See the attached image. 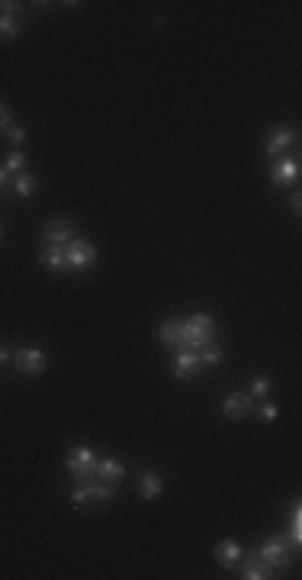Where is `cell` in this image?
<instances>
[{"label": "cell", "mask_w": 302, "mask_h": 580, "mask_svg": "<svg viewBox=\"0 0 302 580\" xmlns=\"http://www.w3.org/2000/svg\"><path fill=\"white\" fill-rule=\"evenodd\" d=\"M213 342V319L206 313H193L184 323V339H180V348H199V345Z\"/></svg>", "instance_id": "cell-1"}, {"label": "cell", "mask_w": 302, "mask_h": 580, "mask_svg": "<svg viewBox=\"0 0 302 580\" xmlns=\"http://www.w3.org/2000/svg\"><path fill=\"white\" fill-rule=\"evenodd\" d=\"M97 468H100V458L90 448H71L68 452V471L74 481L87 483L97 477Z\"/></svg>", "instance_id": "cell-2"}, {"label": "cell", "mask_w": 302, "mask_h": 580, "mask_svg": "<svg viewBox=\"0 0 302 580\" xmlns=\"http://www.w3.org/2000/svg\"><path fill=\"white\" fill-rule=\"evenodd\" d=\"M65 258H68V265H71V271L74 268H90L94 261H97V248L90 246L87 239H71V242H65Z\"/></svg>", "instance_id": "cell-3"}, {"label": "cell", "mask_w": 302, "mask_h": 580, "mask_svg": "<svg viewBox=\"0 0 302 580\" xmlns=\"http://www.w3.org/2000/svg\"><path fill=\"white\" fill-rule=\"evenodd\" d=\"M109 497H113V490H109V483H80V487H74L71 490V500H74V506H84V503H107Z\"/></svg>", "instance_id": "cell-4"}, {"label": "cell", "mask_w": 302, "mask_h": 580, "mask_svg": "<svg viewBox=\"0 0 302 580\" xmlns=\"http://www.w3.org/2000/svg\"><path fill=\"white\" fill-rule=\"evenodd\" d=\"M261 558L270 564V568H286L290 564V551H286V541L280 535H273L261 545Z\"/></svg>", "instance_id": "cell-5"}, {"label": "cell", "mask_w": 302, "mask_h": 580, "mask_svg": "<svg viewBox=\"0 0 302 580\" xmlns=\"http://www.w3.org/2000/svg\"><path fill=\"white\" fill-rule=\"evenodd\" d=\"M203 371V364H199V354L193 352V348H180L174 358V374L180 377V381H190V377H196V374Z\"/></svg>", "instance_id": "cell-6"}, {"label": "cell", "mask_w": 302, "mask_h": 580, "mask_svg": "<svg viewBox=\"0 0 302 580\" xmlns=\"http://www.w3.org/2000/svg\"><path fill=\"white\" fill-rule=\"evenodd\" d=\"M13 361H17V368H20L23 374H30V377L45 371V354L36 352V348H20V352L13 354Z\"/></svg>", "instance_id": "cell-7"}, {"label": "cell", "mask_w": 302, "mask_h": 580, "mask_svg": "<svg viewBox=\"0 0 302 580\" xmlns=\"http://www.w3.org/2000/svg\"><path fill=\"white\" fill-rule=\"evenodd\" d=\"M39 261L49 268V271H71L68 258H65V246H55V242H45V246H42Z\"/></svg>", "instance_id": "cell-8"}, {"label": "cell", "mask_w": 302, "mask_h": 580, "mask_svg": "<svg viewBox=\"0 0 302 580\" xmlns=\"http://www.w3.org/2000/svg\"><path fill=\"white\" fill-rule=\"evenodd\" d=\"M270 177H273V184H280V187L292 184V181L299 177V161H296V158H283V161H273Z\"/></svg>", "instance_id": "cell-9"}, {"label": "cell", "mask_w": 302, "mask_h": 580, "mask_svg": "<svg viewBox=\"0 0 302 580\" xmlns=\"http://www.w3.org/2000/svg\"><path fill=\"white\" fill-rule=\"evenodd\" d=\"M42 239H45V242H55V246H65V242H71V239H74V232H71V223H65V219L45 223V226H42Z\"/></svg>", "instance_id": "cell-10"}, {"label": "cell", "mask_w": 302, "mask_h": 580, "mask_svg": "<svg viewBox=\"0 0 302 580\" xmlns=\"http://www.w3.org/2000/svg\"><path fill=\"white\" fill-rule=\"evenodd\" d=\"M222 410H225L228 419H244V416H251L254 403H251V397H248V394H232L228 400H225Z\"/></svg>", "instance_id": "cell-11"}, {"label": "cell", "mask_w": 302, "mask_h": 580, "mask_svg": "<svg viewBox=\"0 0 302 580\" xmlns=\"http://www.w3.org/2000/svg\"><path fill=\"white\" fill-rule=\"evenodd\" d=\"M244 577L248 580H267L270 577V564L261 558V551H251L244 558Z\"/></svg>", "instance_id": "cell-12"}, {"label": "cell", "mask_w": 302, "mask_h": 580, "mask_svg": "<svg viewBox=\"0 0 302 580\" xmlns=\"http://www.w3.org/2000/svg\"><path fill=\"white\" fill-rule=\"evenodd\" d=\"M296 142V132L292 129H283V126H277L270 132V139H267V155H273V158H280V152L286 146H292Z\"/></svg>", "instance_id": "cell-13"}, {"label": "cell", "mask_w": 302, "mask_h": 580, "mask_svg": "<svg viewBox=\"0 0 302 580\" xmlns=\"http://www.w3.org/2000/svg\"><path fill=\"white\" fill-rule=\"evenodd\" d=\"M238 558H241V545H238V541L225 539V541H219V545H215V561H219L222 568H232Z\"/></svg>", "instance_id": "cell-14"}, {"label": "cell", "mask_w": 302, "mask_h": 580, "mask_svg": "<svg viewBox=\"0 0 302 580\" xmlns=\"http://www.w3.org/2000/svg\"><path fill=\"white\" fill-rule=\"evenodd\" d=\"M97 477L103 483H119L122 477H126V468H122L116 458H103V461H100V468H97Z\"/></svg>", "instance_id": "cell-15"}, {"label": "cell", "mask_w": 302, "mask_h": 580, "mask_svg": "<svg viewBox=\"0 0 302 580\" xmlns=\"http://www.w3.org/2000/svg\"><path fill=\"white\" fill-rule=\"evenodd\" d=\"M158 339H161L167 348H177V345H180V339H184V323H180V319H167V323L161 326Z\"/></svg>", "instance_id": "cell-16"}, {"label": "cell", "mask_w": 302, "mask_h": 580, "mask_svg": "<svg viewBox=\"0 0 302 580\" xmlns=\"http://www.w3.org/2000/svg\"><path fill=\"white\" fill-rule=\"evenodd\" d=\"M138 493H142V500H155L161 497V477L155 471H145L142 474V481H138Z\"/></svg>", "instance_id": "cell-17"}, {"label": "cell", "mask_w": 302, "mask_h": 580, "mask_svg": "<svg viewBox=\"0 0 302 580\" xmlns=\"http://www.w3.org/2000/svg\"><path fill=\"white\" fill-rule=\"evenodd\" d=\"M196 354H199V364H215L219 361V358H222V348H219V345L215 342H209V345H199V348H196Z\"/></svg>", "instance_id": "cell-18"}, {"label": "cell", "mask_w": 302, "mask_h": 580, "mask_svg": "<svg viewBox=\"0 0 302 580\" xmlns=\"http://www.w3.org/2000/svg\"><path fill=\"white\" fill-rule=\"evenodd\" d=\"M13 187H17V194H20V197H32V194H36V177L32 174H17V181H13Z\"/></svg>", "instance_id": "cell-19"}, {"label": "cell", "mask_w": 302, "mask_h": 580, "mask_svg": "<svg viewBox=\"0 0 302 580\" xmlns=\"http://www.w3.org/2000/svg\"><path fill=\"white\" fill-rule=\"evenodd\" d=\"M0 39H17V20L10 13H0Z\"/></svg>", "instance_id": "cell-20"}, {"label": "cell", "mask_w": 302, "mask_h": 580, "mask_svg": "<svg viewBox=\"0 0 302 580\" xmlns=\"http://www.w3.org/2000/svg\"><path fill=\"white\" fill-rule=\"evenodd\" d=\"M23 165H26V158H23V152H20V148H13L10 155H7V171H17V174H20V171H23Z\"/></svg>", "instance_id": "cell-21"}, {"label": "cell", "mask_w": 302, "mask_h": 580, "mask_svg": "<svg viewBox=\"0 0 302 580\" xmlns=\"http://www.w3.org/2000/svg\"><path fill=\"white\" fill-rule=\"evenodd\" d=\"M267 390H270V381H267V377H254V381H251V394L254 397H267Z\"/></svg>", "instance_id": "cell-22"}, {"label": "cell", "mask_w": 302, "mask_h": 580, "mask_svg": "<svg viewBox=\"0 0 302 580\" xmlns=\"http://www.w3.org/2000/svg\"><path fill=\"white\" fill-rule=\"evenodd\" d=\"M7 139H10V146L20 148L23 142H26V132H23L20 126H7Z\"/></svg>", "instance_id": "cell-23"}, {"label": "cell", "mask_w": 302, "mask_h": 580, "mask_svg": "<svg viewBox=\"0 0 302 580\" xmlns=\"http://www.w3.org/2000/svg\"><path fill=\"white\" fill-rule=\"evenodd\" d=\"M10 126V110H7V103L0 100V129H7Z\"/></svg>", "instance_id": "cell-24"}, {"label": "cell", "mask_w": 302, "mask_h": 580, "mask_svg": "<svg viewBox=\"0 0 302 580\" xmlns=\"http://www.w3.org/2000/svg\"><path fill=\"white\" fill-rule=\"evenodd\" d=\"M261 416H263V423H273V419H277V406L267 403V406L261 410Z\"/></svg>", "instance_id": "cell-25"}, {"label": "cell", "mask_w": 302, "mask_h": 580, "mask_svg": "<svg viewBox=\"0 0 302 580\" xmlns=\"http://www.w3.org/2000/svg\"><path fill=\"white\" fill-rule=\"evenodd\" d=\"M290 207L296 210V213H299V210H302V197H299V194H292V200H290Z\"/></svg>", "instance_id": "cell-26"}, {"label": "cell", "mask_w": 302, "mask_h": 580, "mask_svg": "<svg viewBox=\"0 0 302 580\" xmlns=\"http://www.w3.org/2000/svg\"><path fill=\"white\" fill-rule=\"evenodd\" d=\"M3 184H7V171L0 168V190H3Z\"/></svg>", "instance_id": "cell-27"}, {"label": "cell", "mask_w": 302, "mask_h": 580, "mask_svg": "<svg viewBox=\"0 0 302 580\" xmlns=\"http://www.w3.org/2000/svg\"><path fill=\"white\" fill-rule=\"evenodd\" d=\"M0 361H7V348L3 345H0Z\"/></svg>", "instance_id": "cell-28"}, {"label": "cell", "mask_w": 302, "mask_h": 580, "mask_svg": "<svg viewBox=\"0 0 302 580\" xmlns=\"http://www.w3.org/2000/svg\"><path fill=\"white\" fill-rule=\"evenodd\" d=\"M0 239H3V226H0Z\"/></svg>", "instance_id": "cell-29"}]
</instances>
